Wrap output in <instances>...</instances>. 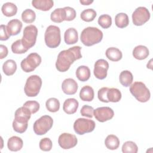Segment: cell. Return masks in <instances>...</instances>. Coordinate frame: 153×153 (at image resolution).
Returning <instances> with one entry per match:
<instances>
[{
  "mask_svg": "<svg viewBox=\"0 0 153 153\" xmlns=\"http://www.w3.org/2000/svg\"><path fill=\"white\" fill-rule=\"evenodd\" d=\"M39 148L43 151H50L53 146L51 139L48 137H44L39 142Z\"/></svg>",
  "mask_w": 153,
  "mask_h": 153,
  "instance_id": "39",
  "label": "cell"
},
{
  "mask_svg": "<svg viewBox=\"0 0 153 153\" xmlns=\"http://www.w3.org/2000/svg\"><path fill=\"white\" fill-rule=\"evenodd\" d=\"M32 4L33 7L39 10L47 11L53 7L54 2L51 0H33Z\"/></svg>",
  "mask_w": 153,
  "mask_h": 153,
  "instance_id": "20",
  "label": "cell"
},
{
  "mask_svg": "<svg viewBox=\"0 0 153 153\" xmlns=\"http://www.w3.org/2000/svg\"><path fill=\"white\" fill-rule=\"evenodd\" d=\"M50 19L51 21L57 23H60L65 21L66 19V14L64 8H59L55 9L51 13Z\"/></svg>",
  "mask_w": 153,
  "mask_h": 153,
  "instance_id": "25",
  "label": "cell"
},
{
  "mask_svg": "<svg viewBox=\"0 0 153 153\" xmlns=\"http://www.w3.org/2000/svg\"><path fill=\"white\" fill-rule=\"evenodd\" d=\"M115 25L119 28H124L129 24V19L127 14L124 13H120L115 17Z\"/></svg>",
  "mask_w": 153,
  "mask_h": 153,
  "instance_id": "30",
  "label": "cell"
},
{
  "mask_svg": "<svg viewBox=\"0 0 153 153\" xmlns=\"http://www.w3.org/2000/svg\"><path fill=\"white\" fill-rule=\"evenodd\" d=\"M105 145L108 149L115 150L120 146V140L115 135L109 134L105 140Z\"/></svg>",
  "mask_w": 153,
  "mask_h": 153,
  "instance_id": "29",
  "label": "cell"
},
{
  "mask_svg": "<svg viewBox=\"0 0 153 153\" xmlns=\"http://www.w3.org/2000/svg\"><path fill=\"white\" fill-rule=\"evenodd\" d=\"M41 63V57L36 53L29 54L20 63L22 69L25 72L33 71Z\"/></svg>",
  "mask_w": 153,
  "mask_h": 153,
  "instance_id": "9",
  "label": "cell"
},
{
  "mask_svg": "<svg viewBox=\"0 0 153 153\" xmlns=\"http://www.w3.org/2000/svg\"><path fill=\"white\" fill-rule=\"evenodd\" d=\"M94 96V90L89 85L84 86L79 92V97L83 101L91 102L93 100Z\"/></svg>",
  "mask_w": 153,
  "mask_h": 153,
  "instance_id": "22",
  "label": "cell"
},
{
  "mask_svg": "<svg viewBox=\"0 0 153 153\" xmlns=\"http://www.w3.org/2000/svg\"><path fill=\"white\" fill-rule=\"evenodd\" d=\"M106 57L112 62H118L122 59L123 54L121 50L115 47H109L105 52Z\"/></svg>",
  "mask_w": 153,
  "mask_h": 153,
  "instance_id": "24",
  "label": "cell"
},
{
  "mask_svg": "<svg viewBox=\"0 0 153 153\" xmlns=\"http://www.w3.org/2000/svg\"><path fill=\"white\" fill-rule=\"evenodd\" d=\"M45 106L48 111L51 112H56L60 109V102L57 99L51 97L46 101Z\"/></svg>",
  "mask_w": 153,
  "mask_h": 153,
  "instance_id": "32",
  "label": "cell"
},
{
  "mask_svg": "<svg viewBox=\"0 0 153 153\" xmlns=\"http://www.w3.org/2000/svg\"><path fill=\"white\" fill-rule=\"evenodd\" d=\"M10 35L7 30V26L4 25H1L0 26V40L6 41L9 39Z\"/></svg>",
  "mask_w": 153,
  "mask_h": 153,
  "instance_id": "44",
  "label": "cell"
},
{
  "mask_svg": "<svg viewBox=\"0 0 153 153\" xmlns=\"http://www.w3.org/2000/svg\"><path fill=\"white\" fill-rule=\"evenodd\" d=\"M98 24L102 28L108 29L112 25V18L108 14H102L98 19Z\"/></svg>",
  "mask_w": 153,
  "mask_h": 153,
  "instance_id": "37",
  "label": "cell"
},
{
  "mask_svg": "<svg viewBox=\"0 0 153 153\" xmlns=\"http://www.w3.org/2000/svg\"><path fill=\"white\" fill-rule=\"evenodd\" d=\"M0 50H1V54H0V59H2L7 57L8 55V51L7 47L2 44L0 45Z\"/></svg>",
  "mask_w": 153,
  "mask_h": 153,
  "instance_id": "45",
  "label": "cell"
},
{
  "mask_svg": "<svg viewBox=\"0 0 153 153\" xmlns=\"http://www.w3.org/2000/svg\"><path fill=\"white\" fill-rule=\"evenodd\" d=\"M22 23L19 19H13L10 20L7 26V30L10 36L18 35L22 28Z\"/></svg>",
  "mask_w": 153,
  "mask_h": 153,
  "instance_id": "16",
  "label": "cell"
},
{
  "mask_svg": "<svg viewBox=\"0 0 153 153\" xmlns=\"http://www.w3.org/2000/svg\"><path fill=\"white\" fill-rule=\"evenodd\" d=\"M23 145V140L18 136H12L10 137L7 142V147L11 151H20Z\"/></svg>",
  "mask_w": 153,
  "mask_h": 153,
  "instance_id": "19",
  "label": "cell"
},
{
  "mask_svg": "<svg viewBox=\"0 0 153 153\" xmlns=\"http://www.w3.org/2000/svg\"><path fill=\"white\" fill-rule=\"evenodd\" d=\"M2 70L7 76L13 75L17 70V64L16 62L12 59H9L5 61L2 65Z\"/></svg>",
  "mask_w": 153,
  "mask_h": 153,
  "instance_id": "26",
  "label": "cell"
},
{
  "mask_svg": "<svg viewBox=\"0 0 153 153\" xmlns=\"http://www.w3.org/2000/svg\"><path fill=\"white\" fill-rule=\"evenodd\" d=\"M109 69V63L105 59L97 60L94 66L93 73L95 77L99 79H103L107 76V72Z\"/></svg>",
  "mask_w": 153,
  "mask_h": 153,
  "instance_id": "13",
  "label": "cell"
},
{
  "mask_svg": "<svg viewBox=\"0 0 153 153\" xmlns=\"http://www.w3.org/2000/svg\"><path fill=\"white\" fill-rule=\"evenodd\" d=\"M36 19L35 11L31 9H26L22 14V19L26 23H32Z\"/></svg>",
  "mask_w": 153,
  "mask_h": 153,
  "instance_id": "34",
  "label": "cell"
},
{
  "mask_svg": "<svg viewBox=\"0 0 153 153\" xmlns=\"http://www.w3.org/2000/svg\"><path fill=\"white\" fill-rule=\"evenodd\" d=\"M53 124V120L50 116L43 115L34 123L33 131L37 135H44L51 128Z\"/></svg>",
  "mask_w": 153,
  "mask_h": 153,
  "instance_id": "6",
  "label": "cell"
},
{
  "mask_svg": "<svg viewBox=\"0 0 153 153\" xmlns=\"http://www.w3.org/2000/svg\"><path fill=\"white\" fill-rule=\"evenodd\" d=\"M28 126V123H20L15 120L13 122V128L14 130L19 133H23L26 131Z\"/></svg>",
  "mask_w": 153,
  "mask_h": 153,
  "instance_id": "40",
  "label": "cell"
},
{
  "mask_svg": "<svg viewBox=\"0 0 153 153\" xmlns=\"http://www.w3.org/2000/svg\"><path fill=\"white\" fill-rule=\"evenodd\" d=\"M150 17V13L146 7H139L132 14V22L135 26H142L149 20Z\"/></svg>",
  "mask_w": 153,
  "mask_h": 153,
  "instance_id": "10",
  "label": "cell"
},
{
  "mask_svg": "<svg viewBox=\"0 0 153 153\" xmlns=\"http://www.w3.org/2000/svg\"><path fill=\"white\" fill-rule=\"evenodd\" d=\"M79 103L76 99L74 98H69L64 102L63 110L67 114H74L76 112Z\"/></svg>",
  "mask_w": 153,
  "mask_h": 153,
  "instance_id": "17",
  "label": "cell"
},
{
  "mask_svg": "<svg viewBox=\"0 0 153 153\" xmlns=\"http://www.w3.org/2000/svg\"><path fill=\"white\" fill-rule=\"evenodd\" d=\"M93 115L98 121L103 123L111 120L114 117V112L110 107L103 106L94 109Z\"/></svg>",
  "mask_w": 153,
  "mask_h": 153,
  "instance_id": "12",
  "label": "cell"
},
{
  "mask_svg": "<svg viewBox=\"0 0 153 153\" xmlns=\"http://www.w3.org/2000/svg\"><path fill=\"white\" fill-rule=\"evenodd\" d=\"M44 40L48 47L51 48L57 47L61 42L60 28L54 25L48 26L44 33Z\"/></svg>",
  "mask_w": 153,
  "mask_h": 153,
  "instance_id": "3",
  "label": "cell"
},
{
  "mask_svg": "<svg viewBox=\"0 0 153 153\" xmlns=\"http://www.w3.org/2000/svg\"><path fill=\"white\" fill-rule=\"evenodd\" d=\"M64 40L66 44L71 45L76 43L78 41L77 30L74 27L68 28L64 33Z\"/></svg>",
  "mask_w": 153,
  "mask_h": 153,
  "instance_id": "18",
  "label": "cell"
},
{
  "mask_svg": "<svg viewBox=\"0 0 153 153\" xmlns=\"http://www.w3.org/2000/svg\"><path fill=\"white\" fill-rule=\"evenodd\" d=\"M133 77L131 72L129 71L126 70L122 71L119 76V80L120 82L121 85H123L124 87H129L133 82Z\"/></svg>",
  "mask_w": 153,
  "mask_h": 153,
  "instance_id": "27",
  "label": "cell"
},
{
  "mask_svg": "<svg viewBox=\"0 0 153 153\" xmlns=\"http://www.w3.org/2000/svg\"><path fill=\"white\" fill-rule=\"evenodd\" d=\"M138 147L137 145L132 141H127L122 146V152L123 153H137Z\"/></svg>",
  "mask_w": 153,
  "mask_h": 153,
  "instance_id": "36",
  "label": "cell"
},
{
  "mask_svg": "<svg viewBox=\"0 0 153 153\" xmlns=\"http://www.w3.org/2000/svg\"><path fill=\"white\" fill-rule=\"evenodd\" d=\"M75 74L77 78L79 81L82 82H85L89 79L91 75V72L88 67L82 65L79 66L76 69Z\"/></svg>",
  "mask_w": 153,
  "mask_h": 153,
  "instance_id": "23",
  "label": "cell"
},
{
  "mask_svg": "<svg viewBox=\"0 0 153 153\" xmlns=\"http://www.w3.org/2000/svg\"><path fill=\"white\" fill-rule=\"evenodd\" d=\"M77 82L72 78L65 79L62 84V89L64 93L68 95L75 94L78 90Z\"/></svg>",
  "mask_w": 153,
  "mask_h": 153,
  "instance_id": "14",
  "label": "cell"
},
{
  "mask_svg": "<svg viewBox=\"0 0 153 153\" xmlns=\"http://www.w3.org/2000/svg\"><path fill=\"white\" fill-rule=\"evenodd\" d=\"M103 36V32L97 27H87L81 32L80 39L84 45L90 47L99 43Z\"/></svg>",
  "mask_w": 153,
  "mask_h": 153,
  "instance_id": "2",
  "label": "cell"
},
{
  "mask_svg": "<svg viewBox=\"0 0 153 153\" xmlns=\"http://www.w3.org/2000/svg\"><path fill=\"white\" fill-rule=\"evenodd\" d=\"M130 91L137 100L142 103L148 102L151 97L149 90L142 82L136 81L131 84Z\"/></svg>",
  "mask_w": 153,
  "mask_h": 153,
  "instance_id": "4",
  "label": "cell"
},
{
  "mask_svg": "<svg viewBox=\"0 0 153 153\" xmlns=\"http://www.w3.org/2000/svg\"><path fill=\"white\" fill-rule=\"evenodd\" d=\"M95 126L96 124L93 120L79 118L74 122V129L76 134L82 135L93 131L95 128Z\"/></svg>",
  "mask_w": 153,
  "mask_h": 153,
  "instance_id": "8",
  "label": "cell"
},
{
  "mask_svg": "<svg viewBox=\"0 0 153 153\" xmlns=\"http://www.w3.org/2000/svg\"><path fill=\"white\" fill-rule=\"evenodd\" d=\"M31 114L32 113L29 109L23 106L16 111L14 120L20 123H28V121L31 117Z\"/></svg>",
  "mask_w": 153,
  "mask_h": 153,
  "instance_id": "15",
  "label": "cell"
},
{
  "mask_svg": "<svg viewBox=\"0 0 153 153\" xmlns=\"http://www.w3.org/2000/svg\"><path fill=\"white\" fill-rule=\"evenodd\" d=\"M1 11L4 16L7 17H12L17 14V7L12 2H6L2 5Z\"/></svg>",
  "mask_w": 153,
  "mask_h": 153,
  "instance_id": "28",
  "label": "cell"
},
{
  "mask_svg": "<svg viewBox=\"0 0 153 153\" xmlns=\"http://www.w3.org/2000/svg\"><path fill=\"white\" fill-rule=\"evenodd\" d=\"M132 54L136 59L143 60L149 56V52L146 46L139 45L134 48Z\"/></svg>",
  "mask_w": 153,
  "mask_h": 153,
  "instance_id": "21",
  "label": "cell"
},
{
  "mask_svg": "<svg viewBox=\"0 0 153 153\" xmlns=\"http://www.w3.org/2000/svg\"><path fill=\"white\" fill-rule=\"evenodd\" d=\"M59 146L64 149H68L75 147L77 143L78 139L76 137L72 134L63 133L61 134L58 139Z\"/></svg>",
  "mask_w": 153,
  "mask_h": 153,
  "instance_id": "11",
  "label": "cell"
},
{
  "mask_svg": "<svg viewBox=\"0 0 153 153\" xmlns=\"http://www.w3.org/2000/svg\"><path fill=\"white\" fill-rule=\"evenodd\" d=\"M79 2L84 5H89L93 2V1L90 0H80Z\"/></svg>",
  "mask_w": 153,
  "mask_h": 153,
  "instance_id": "46",
  "label": "cell"
},
{
  "mask_svg": "<svg viewBox=\"0 0 153 153\" xmlns=\"http://www.w3.org/2000/svg\"><path fill=\"white\" fill-rule=\"evenodd\" d=\"M81 115L88 118H93L94 114V109L92 106L89 105H84L80 111Z\"/></svg>",
  "mask_w": 153,
  "mask_h": 153,
  "instance_id": "41",
  "label": "cell"
},
{
  "mask_svg": "<svg viewBox=\"0 0 153 153\" xmlns=\"http://www.w3.org/2000/svg\"><path fill=\"white\" fill-rule=\"evenodd\" d=\"M11 50L14 54H23L25 53L28 49L25 47L22 39H18L12 44Z\"/></svg>",
  "mask_w": 153,
  "mask_h": 153,
  "instance_id": "35",
  "label": "cell"
},
{
  "mask_svg": "<svg viewBox=\"0 0 153 153\" xmlns=\"http://www.w3.org/2000/svg\"><path fill=\"white\" fill-rule=\"evenodd\" d=\"M81 47L79 46H74L61 51L57 58L56 62V68L59 72H64L67 71L71 65L76 60L82 57L81 53Z\"/></svg>",
  "mask_w": 153,
  "mask_h": 153,
  "instance_id": "1",
  "label": "cell"
},
{
  "mask_svg": "<svg viewBox=\"0 0 153 153\" xmlns=\"http://www.w3.org/2000/svg\"><path fill=\"white\" fill-rule=\"evenodd\" d=\"M23 106L29 109L32 114H35L39 109V103L35 100H29L26 102L23 105Z\"/></svg>",
  "mask_w": 153,
  "mask_h": 153,
  "instance_id": "38",
  "label": "cell"
},
{
  "mask_svg": "<svg viewBox=\"0 0 153 153\" xmlns=\"http://www.w3.org/2000/svg\"><path fill=\"white\" fill-rule=\"evenodd\" d=\"M108 87H102L98 90L97 92V97L99 100L102 102L108 103L109 102L108 98H107V92L108 90Z\"/></svg>",
  "mask_w": 153,
  "mask_h": 153,
  "instance_id": "43",
  "label": "cell"
},
{
  "mask_svg": "<svg viewBox=\"0 0 153 153\" xmlns=\"http://www.w3.org/2000/svg\"><path fill=\"white\" fill-rule=\"evenodd\" d=\"M97 16L96 11L92 8H88L82 11L80 14L81 19L86 22H90L94 20Z\"/></svg>",
  "mask_w": 153,
  "mask_h": 153,
  "instance_id": "33",
  "label": "cell"
},
{
  "mask_svg": "<svg viewBox=\"0 0 153 153\" xmlns=\"http://www.w3.org/2000/svg\"><path fill=\"white\" fill-rule=\"evenodd\" d=\"M63 8L66 14L65 21H72L75 19L76 17V11L74 8L70 7H65Z\"/></svg>",
  "mask_w": 153,
  "mask_h": 153,
  "instance_id": "42",
  "label": "cell"
},
{
  "mask_svg": "<svg viewBox=\"0 0 153 153\" xmlns=\"http://www.w3.org/2000/svg\"><path fill=\"white\" fill-rule=\"evenodd\" d=\"M42 86V79L36 75L29 76L26 81L24 91L28 97H35L39 93Z\"/></svg>",
  "mask_w": 153,
  "mask_h": 153,
  "instance_id": "5",
  "label": "cell"
},
{
  "mask_svg": "<svg viewBox=\"0 0 153 153\" xmlns=\"http://www.w3.org/2000/svg\"><path fill=\"white\" fill-rule=\"evenodd\" d=\"M121 91L116 88H109L107 92V98L109 102H118L121 99Z\"/></svg>",
  "mask_w": 153,
  "mask_h": 153,
  "instance_id": "31",
  "label": "cell"
},
{
  "mask_svg": "<svg viewBox=\"0 0 153 153\" xmlns=\"http://www.w3.org/2000/svg\"><path fill=\"white\" fill-rule=\"evenodd\" d=\"M37 35L38 29L35 25H30L25 27L22 41L25 48L29 50L35 45Z\"/></svg>",
  "mask_w": 153,
  "mask_h": 153,
  "instance_id": "7",
  "label": "cell"
}]
</instances>
